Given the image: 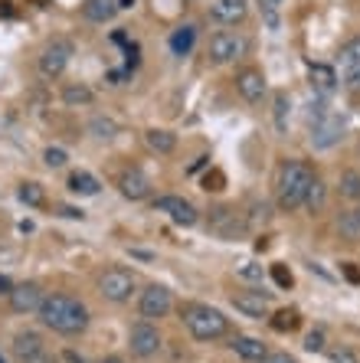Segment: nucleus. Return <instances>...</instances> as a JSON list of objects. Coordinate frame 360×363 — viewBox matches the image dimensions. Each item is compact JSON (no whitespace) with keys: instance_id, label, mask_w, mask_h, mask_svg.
I'll use <instances>...</instances> for the list:
<instances>
[{"instance_id":"nucleus-1","label":"nucleus","mask_w":360,"mask_h":363,"mask_svg":"<svg viewBox=\"0 0 360 363\" xmlns=\"http://www.w3.org/2000/svg\"><path fill=\"white\" fill-rule=\"evenodd\" d=\"M36 314H40L43 328L56 330L62 337H79V334L89 328V321H92L89 308L72 295H46Z\"/></svg>"},{"instance_id":"nucleus-2","label":"nucleus","mask_w":360,"mask_h":363,"mask_svg":"<svg viewBox=\"0 0 360 363\" xmlns=\"http://www.w3.org/2000/svg\"><path fill=\"white\" fill-rule=\"evenodd\" d=\"M311 177H315V170L305 161H285L282 167H278V180H276L278 210H285V213L298 210L305 203V190H308Z\"/></svg>"},{"instance_id":"nucleus-3","label":"nucleus","mask_w":360,"mask_h":363,"mask_svg":"<svg viewBox=\"0 0 360 363\" xmlns=\"http://www.w3.org/2000/svg\"><path fill=\"white\" fill-rule=\"evenodd\" d=\"M180 318L197 340H219L229 330V318L219 308H209V304H184Z\"/></svg>"},{"instance_id":"nucleus-4","label":"nucleus","mask_w":360,"mask_h":363,"mask_svg":"<svg viewBox=\"0 0 360 363\" xmlns=\"http://www.w3.org/2000/svg\"><path fill=\"white\" fill-rule=\"evenodd\" d=\"M72 52H76L72 40H66V36H53V40L40 50V60H36L40 76L43 79H59L69 69V62H72Z\"/></svg>"},{"instance_id":"nucleus-5","label":"nucleus","mask_w":360,"mask_h":363,"mask_svg":"<svg viewBox=\"0 0 360 363\" xmlns=\"http://www.w3.org/2000/svg\"><path fill=\"white\" fill-rule=\"evenodd\" d=\"M207 52L217 66H227V62L243 60L246 52H249V40H246L243 33H236V30H219V33L209 36V50Z\"/></svg>"},{"instance_id":"nucleus-6","label":"nucleus","mask_w":360,"mask_h":363,"mask_svg":"<svg viewBox=\"0 0 360 363\" xmlns=\"http://www.w3.org/2000/svg\"><path fill=\"white\" fill-rule=\"evenodd\" d=\"M134 288H138V279H134V272H128V269H109L99 275V295L111 304L131 301Z\"/></svg>"},{"instance_id":"nucleus-7","label":"nucleus","mask_w":360,"mask_h":363,"mask_svg":"<svg viewBox=\"0 0 360 363\" xmlns=\"http://www.w3.org/2000/svg\"><path fill=\"white\" fill-rule=\"evenodd\" d=\"M311 121H315V125H311V147H315V151L334 147L344 138V131H347V121H344V115H337V111H321L318 118H311Z\"/></svg>"},{"instance_id":"nucleus-8","label":"nucleus","mask_w":360,"mask_h":363,"mask_svg":"<svg viewBox=\"0 0 360 363\" xmlns=\"http://www.w3.org/2000/svg\"><path fill=\"white\" fill-rule=\"evenodd\" d=\"M170 308H174V295H170L168 285H148L138 298V314H141L144 321H160V318H168Z\"/></svg>"},{"instance_id":"nucleus-9","label":"nucleus","mask_w":360,"mask_h":363,"mask_svg":"<svg viewBox=\"0 0 360 363\" xmlns=\"http://www.w3.org/2000/svg\"><path fill=\"white\" fill-rule=\"evenodd\" d=\"M128 347H131L134 357H141V360H151L154 354H158L160 347H164V340H160V330L154 328L151 321H138L131 324V330H128Z\"/></svg>"},{"instance_id":"nucleus-10","label":"nucleus","mask_w":360,"mask_h":363,"mask_svg":"<svg viewBox=\"0 0 360 363\" xmlns=\"http://www.w3.org/2000/svg\"><path fill=\"white\" fill-rule=\"evenodd\" d=\"M154 210L158 213H168L170 220L177 223V226H197V220H200V213H197V206H193L190 200H184V196H158L154 200Z\"/></svg>"},{"instance_id":"nucleus-11","label":"nucleus","mask_w":360,"mask_h":363,"mask_svg":"<svg viewBox=\"0 0 360 363\" xmlns=\"http://www.w3.org/2000/svg\"><path fill=\"white\" fill-rule=\"evenodd\" d=\"M209 17L223 26H239L249 17V0H213L209 4Z\"/></svg>"},{"instance_id":"nucleus-12","label":"nucleus","mask_w":360,"mask_h":363,"mask_svg":"<svg viewBox=\"0 0 360 363\" xmlns=\"http://www.w3.org/2000/svg\"><path fill=\"white\" fill-rule=\"evenodd\" d=\"M10 308L17 314H33L40 311V304H43V288L36 285V281H23V285H13V291H10Z\"/></svg>"},{"instance_id":"nucleus-13","label":"nucleus","mask_w":360,"mask_h":363,"mask_svg":"<svg viewBox=\"0 0 360 363\" xmlns=\"http://www.w3.org/2000/svg\"><path fill=\"white\" fill-rule=\"evenodd\" d=\"M268 82H266V72L256 66L243 69V72H236V92L243 95L246 101H262V95H266Z\"/></svg>"},{"instance_id":"nucleus-14","label":"nucleus","mask_w":360,"mask_h":363,"mask_svg":"<svg viewBox=\"0 0 360 363\" xmlns=\"http://www.w3.org/2000/svg\"><path fill=\"white\" fill-rule=\"evenodd\" d=\"M118 190H121V196H128V200H148L151 196V180L144 177L138 167H128L121 177H118Z\"/></svg>"},{"instance_id":"nucleus-15","label":"nucleus","mask_w":360,"mask_h":363,"mask_svg":"<svg viewBox=\"0 0 360 363\" xmlns=\"http://www.w3.org/2000/svg\"><path fill=\"white\" fill-rule=\"evenodd\" d=\"M308 79H311V89L318 95H331L337 92V85H341V79H337V69L327 66V62H311L308 66Z\"/></svg>"},{"instance_id":"nucleus-16","label":"nucleus","mask_w":360,"mask_h":363,"mask_svg":"<svg viewBox=\"0 0 360 363\" xmlns=\"http://www.w3.org/2000/svg\"><path fill=\"white\" fill-rule=\"evenodd\" d=\"M233 308L239 314H246V318H252V321H262V318H268V295H262V291L233 295Z\"/></svg>"},{"instance_id":"nucleus-17","label":"nucleus","mask_w":360,"mask_h":363,"mask_svg":"<svg viewBox=\"0 0 360 363\" xmlns=\"http://www.w3.org/2000/svg\"><path fill=\"white\" fill-rule=\"evenodd\" d=\"M229 347H233L236 354L243 357V360H249V363H262L268 357V347L262 344L259 337H246V334H236Z\"/></svg>"},{"instance_id":"nucleus-18","label":"nucleus","mask_w":360,"mask_h":363,"mask_svg":"<svg viewBox=\"0 0 360 363\" xmlns=\"http://www.w3.org/2000/svg\"><path fill=\"white\" fill-rule=\"evenodd\" d=\"M66 186H69V194H76V196H95L102 190L99 177H95V174H89V170H72Z\"/></svg>"},{"instance_id":"nucleus-19","label":"nucleus","mask_w":360,"mask_h":363,"mask_svg":"<svg viewBox=\"0 0 360 363\" xmlns=\"http://www.w3.org/2000/svg\"><path fill=\"white\" fill-rule=\"evenodd\" d=\"M144 144H148L154 154H174L177 135L168 131V128H148V131H144Z\"/></svg>"},{"instance_id":"nucleus-20","label":"nucleus","mask_w":360,"mask_h":363,"mask_svg":"<svg viewBox=\"0 0 360 363\" xmlns=\"http://www.w3.org/2000/svg\"><path fill=\"white\" fill-rule=\"evenodd\" d=\"M82 13H85V20H92V23H109L118 13V0H85Z\"/></svg>"},{"instance_id":"nucleus-21","label":"nucleus","mask_w":360,"mask_h":363,"mask_svg":"<svg viewBox=\"0 0 360 363\" xmlns=\"http://www.w3.org/2000/svg\"><path fill=\"white\" fill-rule=\"evenodd\" d=\"M193 43H197V26L193 23H184V26H177L174 33H170L168 46L174 56H187V52L193 50Z\"/></svg>"},{"instance_id":"nucleus-22","label":"nucleus","mask_w":360,"mask_h":363,"mask_svg":"<svg viewBox=\"0 0 360 363\" xmlns=\"http://www.w3.org/2000/svg\"><path fill=\"white\" fill-rule=\"evenodd\" d=\"M354 72H360V36H354V40H347L341 46V76H344V82H347Z\"/></svg>"},{"instance_id":"nucleus-23","label":"nucleus","mask_w":360,"mask_h":363,"mask_svg":"<svg viewBox=\"0 0 360 363\" xmlns=\"http://www.w3.org/2000/svg\"><path fill=\"white\" fill-rule=\"evenodd\" d=\"M324 203H327V186H324V180L315 174V177H311V184H308V190H305V203H302V206L308 213H321V210H324Z\"/></svg>"},{"instance_id":"nucleus-24","label":"nucleus","mask_w":360,"mask_h":363,"mask_svg":"<svg viewBox=\"0 0 360 363\" xmlns=\"http://www.w3.org/2000/svg\"><path fill=\"white\" fill-rule=\"evenodd\" d=\"M62 101H66L69 108H85V105H92V101H95V95H92V89H89V85L72 82V85H66V89H62Z\"/></svg>"},{"instance_id":"nucleus-25","label":"nucleus","mask_w":360,"mask_h":363,"mask_svg":"<svg viewBox=\"0 0 360 363\" xmlns=\"http://www.w3.org/2000/svg\"><path fill=\"white\" fill-rule=\"evenodd\" d=\"M36 350H43V337L36 330H20L17 337H13V354H17L20 360H26V357L36 354Z\"/></svg>"},{"instance_id":"nucleus-26","label":"nucleus","mask_w":360,"mask_h":363,"mask_svg":"<svg viewBox=\"0 0 360 363\" xmlns=\"http://www.w3.org/2000/svg\"><path fill=\"white\" fill-rule=\"evenodd\" d=\"M268 324H272L278 334H285V330H295L298 324H302V314L295 311V308H282V311H276L272 318H268Z\"/></svg>"},{"instance_id":"nucleus-27","label":"nucleus","mask_w":360,"mask_h":363,"mask_svg":"<svg viewBox=\"0 0 360 363\" xmlns=\"http://www.w3.org/2000/svg\"><path fill=\"white\" fill-rule=\"evenodd\" d=\"M17 196L26 203V206H43V203H46V190H43L36 180H26V184H20Z\"/></svg>"},{"instance_id":"nucleus-28","label":"nucleus","mask_w":360,"mask_h":363,"mask_svg":"<svg viewBox=\"0 0 360 363\" xmlns=\"http://www.w3.org/2000/svg\"><path fill=\"white\" fill-rule=\"evenodd\" d=\"M341 196L360 203V170H344L341 174Z\"/></svg>"},{"instance_id":"nucleus-29","label":"nucleus","mask_w":360,"mask_h":363,"mask_svg":"<svg viewBox=\"0 0 360 363\" xmlns=\"http://www.w3.org/2000/svg\"><path fill=\"white\" fill-rule=\"evenodd\" d=\"M337 229H341L347 239H360V206H357V210L341 213V220H337Z\"/></svg>"},{"instance_id":"nucleus-30","label":"nucleus","mask_w":360,"mask_h":363,"mask_svg":"<svg viewBox=\"0 0 360 363\" xmlns=\"http://www.w3.org/2000/svg\"><path fill=\"white\" fill-rule=\"evenodd\" d=\"M288 111H292V99H288L285 92H278L276 95V128L278 131L288 128Z\"/></svg>"},{"instance_id":"nucleus-31","label":"nucleus","mask_w":360,"mask_h":363,"mask_svg":"<svg viewBox=\"0 0 360 363\" xmlns=\"http://www.w3.org/2000/svg\"><path fill=\"white\" fill-rule=\"evenodd\" d=\"M66 161H69V154L62 151V147H46V151H43V164H46L50 170L66 167Z\"/></svg>"},{"instance_id":"nucleus-32","label":"nucleus","mask_w":360,"mask_h":363,"mask_svg":"<svg viewBox=\"0 0 360 363\" xmlns=\"http://www.w3.org/2000/svg\"><path fill=\"white\" fill-rule=\"evenodd\" d=\"M89 131H92L95 138H105V141H109V138L118 135V125L111 118H95L92 125H89Z\"/></svg>"},{"instance_id":"nucleus-33","label":"nucleus","mask_w":360,"mask_h":363,"mask_svg":"<svg viewBox=\"0 0 360 363\" xmlns=\"http://www.w3.org/2000/svg\"><path fill=\"white\" fill-rule=\"evenodd\" d=\"M272 279H276V285L285 288V291L295 285V275H292V269H288V265H272Z\"/></svg>"},{"instance_id":"nucleus-34","label":"nucleus","mask_w":360,"mask_h":363,"mask_svg":"<svg viewBox=\"0 0 360 363\" xmlns=\"http://www.w3.org/2000/svg\"><path fill=\"white\" fill-rule=\"evenodd\" d=\"M236 272H239V279H246V281H262L259 262H243V265H236Z\"/></svg>"},{"instance_id":"nucleus-35","label":"nucleus","mask_w":360,"mask_h":363,"mask_svg":"<svg viewBox=\"0 0 360 363\" xmlns=\"http://www.w3.org/2000/svg\"><path fill=\"white\" fill-rule=\"evenodd\" d=\"M305 350H311V354H321V350H324V330H311L308 337H305Z\"/></svg>"},{"instance_id":"nucleus-36","label":"nucleus","mask_w":360,"mask_h":363,"mask_svg":"<svg viewBox=\"0 0 360 363\" xmlns=\"http://www.w3.org/2000/svg\"><path fill=\"white\" fill-rule=\"evenodd\" d=\"M278 4H282V0H262V7H266V20H268V26H272V30H276L278 26Z\"/></svg>"},{"instance_id":"nucleus-37","label":"nucleus","mask_w":360,"mask_h":363,"mask_svg":"<svg viewBox=\"0 0 360 363\" xmlns=\"http://www.w3.org/2000/svg\"><path fill=\"white\" fill-rule=\"evenodd\" d=\"M331 360H334V363H360L357 357H354V350H347V347H337V350H331Z\"/></svg>"},{"instance_id":"nucleus-38","label":"nucleus","mask_w":360,"mask_h":363,"mask_svg":"<svg viewBox=\"0 0 360 363\" xmlns=\"http://www.w3.org/2000/svg\"><path fill=\"white\" fill-rule=\"evenodd\" d=\"M20 363H59V360L50 354V350H46V347H43V350H36V354H30V357H26V360H20Z\"/></svg>"},{"instance_id":"nucleus-39","label":"nucleus","mask_w":360,"mask_h":363,"mask_svg":"<svg viewBox=\"0 0 360 363\" xmlns=\"http://www.w3.org/2000/svg\"><path fill=\"white\" fill-rule=\"evenodd\" d=\"M203 184H207V190H223V174H219V170H213V174H207V180H203Z\"/></svg>"},{"instance_id":"nucleus-40","label":"nucleus","mask_w":360,"mask_h":363,"mask_svg":"<svg viewBox=\"0 0 360 363\" xmlns=\"http://www.w3.org/2000/svg\"><path fill=\"white\" fill-rule=\"evenodd\" d=\"M341 269H344V275H347V281H354V285H360V272L354 269V262H344Z\"/></svg>"},{"instance_id":"nucleus-41","label":"nucleus","mask_w":360,"mask_h":363,"mask_svg":"<svg viewBox=\"0 0 360 363\" xmlns=\"http://www.w3.org/2000/svg\"><path fill=\"white\" fill-rule=\"evenodd\" d=\"M262 363H298V360H295V357H288V354H268Z\"/></svg>"},{"instance_id":"nucleus-42","label":"nucleus","mask_w":360,"mask_h":363,"mask_svg":"<svg viewBox=\"0 0 360 363\" xmlns=\"http://www.w3.org/2000/svg\"><path fill=\"white\" fill-rule=\"evenodd\" d=\"M59 213H62V216H69V220H82V216H85L82 210H72V206H62Z\"/></svg>"},{"instance_id":"nucleus-43","label":"nucleus","mask_w":360,"mask_h":363,"mask_svg":"<svg viewBox=\"0 0 360 363\" xmlns=\"http://www.w3.org/2000/svg\"><path fill=\"white\" fill-rule=\"evenodd\" d=\"M10 291H13V281L7 275H0V295H10Z\"/></svg>"},{"instance_id":"nucleus-44","label":"nucleus","mask_w":360,"mask_h":363,"mask_svg":"<svg viewBox=\"0 0 360 363\" xmlns=\"http://www.w3.org/2000/svg\"><path fill=\"white\" fill-rule=\"evenodd\" d=\"M347 89H351V92H357V95H360V72H354V76L347 79Z\"/></svg>"},{"instance_id":"nucleus-45","label":"nucleus","mask_w":360,"mask_h":363,"mask_svg":"<svg viewBox=\"0 0 360 363\" xmlns=\"http://www.w3.org/2000/svg\"><path fill=\"white\" fill-rule=\"evenodd\" d=\"M207 164H209V157H197V164H193V167H190V174H197V170H200V167H207Z\"/></svg>"},{"instance_id":"nucleus-46","label":"nucleus","mask_w":360,"mask_h":363,"mask_svg":"<svg viewBox=\"0 0 360 363\" xmlns=\"http://www.w3.org/2000/svg\"><path fill=\"white\" fill-rule=\"evenodd\" d=\"M138 0H118V10H131Z\"/></svg>"},{"instance_id":"nucleus-47","label":"nucleus","mask_w":360,"mask_h":363,"mask_svg":"<svg viewBox=\"0 0 360 363\" xmlns=\"http://www.w3.org/2000/svg\"><path fill=\"white\" fill-rule=\"evenodd\" d=\"M102 363H125V357H105Z\"/></svg>"},{"instance_id":"nucleus-48","label":"nucleus","mask_w":360,"mask_h":363,"mask_svg":"<svg viewBox=\"0 0 360 363\" xmlns=\"http://www.w3.org/2000/svg\"><path fill=\"white\" fill-rule=\"evenodd\" d=\"M0 363H4V357H0Z\"/></svg>"}]
</instances>
